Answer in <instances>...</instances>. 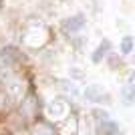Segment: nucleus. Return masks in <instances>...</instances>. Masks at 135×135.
<instances>
[{
  "label": "nucleus",
  "instance_id": "nucleus-1",
  "mask_svg": "<svg viewBox=\"0 0 135 135\" xmlns=\"http://www.w3.org/2000/svg\"><path fill=\"white\" fill-rule=\"evenodd\" d=\"M51 36H52L51 26H46L42 20H28L20 30V38L26 46H32V40H38V46L42 49Z\"/></svg>",
  "mask_w": 135,
  "mask_h": 135
},
{
  "label": "nucleus",
  "instance_id": "nucleus-2",
  "mask_svg": "<svg viewBox=\"0 0 135 135\" xmlns=\"http://www.w3.org/2000/svg\"><path fill=\"white\" fill-rule=\"evenodd\" d=\"M0 62H2L6 69L18 67V65L22 62V51H20L18 46H12V45L0 49Z\"/></svg>",
  "mask_w": 135,
  "mask_h": 135
},
{
  "label": "nucleus",
  "instance_id": "nucleus-3",
  "mask_svg": "<svg viewBox=\"0 0 135 135\" xmlns=\"http://www.w3.org/2000/svg\"><path fill=\"white\" fill-rule=\"evenodd\" d=\"M85 26H87V18H85L83 14H73V16H67V18L61 22V30L67 34V36H73L75 32L83 30Z\"/></svg>",
  "mask_w": 135,
  "mask_h": 135
},
{
  "label": "nucleus",
  "instance_id": "nucleus-4",
  "mask_svg": "<svg viewBox=\"0 0 135 135\" xmlns=\"http://www.w3.org/2000/svg\"><path fill=\"white\" fill-rule=\"evenodd\" d=\"M111 49H113L111 40H109V38H103L101 42H99V46L93 51V55H91V61L95 62V65H99L103 59H107V56L111 55Z\"/></svg>",
  "mask_w": 135,
  "mask_h": 135
},
{
  "label": "nucleus",
  "instance_id": "nucleus-5",
  "mask_svg": "<svg viewBox=\"0 0 135 135\" xmlns=\"http://www.w3.org/2000/svg\"><path fill=\"white\" fill-rule=\"evenodd\" d=\"M97 133L99 135H117L119 133V125L113 121V119H107V121H101L97 125Z\"/></svg>",
  "mask_w": 135,
  "mask_h": 135
},
{
  "label": "nucleus",
  "instance_id": "nucleus-6",
  "mask_svg": "<svg viewBox=\"0 0 135 135\" xmlns=\"http://www.w3.org/2000/svg\"><path fill=\"white\" fill-rule=\"evenodd\" d=\"M85 97H87L91 103H101L103 101V93H101V89H99L97 85L87 87V89H85Z\"/></svg>",
  "mask_w": 135,
  "mask_h": 135
},
{
  "label": "nucleus",
  "instance_id": "nucleus-7",
  "mask_svg": "<svg viewBox=\"0 0 135 135\" xmlns=\"http://www.w3.org/2000/svg\"><path fill=\"white\" fill-rule=\"evenodd\" d=\"M135 49V42H133V36H123L121 38V45H119V51L121 55H131Z\"/></svg>",
  "mask_w": 135,
  "mask_h": 135
},
{
  "label": "nucleus",
  "instance_id": "nucleus-8",
  "mask_svg": "<svg viewBox=\"0 0 135 135\" xmlns=\"http://www.w3.org/2000/svg\"><path fill=\"white\" fill-rule=\"evenodd\" d=\"M121 97H123L125 105H131V103L135 101V87H133V85H127V87H123V91H121Z\"/></svg>",
  "mask_w": 135,
  "mask_h": 135
},
{
  "label": "nucleus",
  "instance_id": "nucleus-9",
  "mask_svg": "<svg viewBox=\"0 0 135 135\" xmlns=\"http://www.w3.org/2000/svg\"><path fill=\"white\" fill-rule=\"evenodd\" d=\"M2 6H4V0H0V10H2Z\"/></svg>",
  "mask_w": 135,
  "mask_h": 135
}]
</instances>
